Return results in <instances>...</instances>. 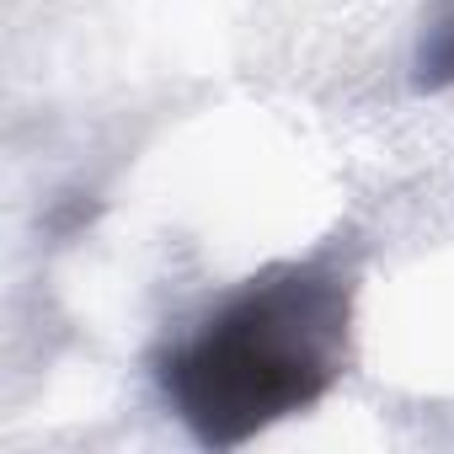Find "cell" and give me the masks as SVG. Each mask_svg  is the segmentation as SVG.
<instances>
[{
  "label": "cell",
  "mask_w": 454,
  "mask_h": 454,
  "mask_svg": "<svg viewBox=\"0 0 454 454\" xmlns=\"http://www.w3.org/2000/svg\"><path fill=\"white\" fill-rule=\"evenodd\" d=\"M348 348V289L316 268L247 284L160 358V390L208 449H236L326 395Z\"/></svg>",
  "instance_id": "obj_1"
},
{
  "label": "cell",
  "mask_w": 454,
  "mask_h": 454,
  "mask_svg": "<svg viewBox=\"0 0 454 454\" xmlns=\"http://www.w3.org/2000/svg\"><path fill=\"white\" fill-rule=\"evenodd\" d=\"M411 70H417V75H411L417 91H449V86H454V6H443V12L427 22Z\"/></svg>",
  "instance_id": "obj_2"
}]
</instances>
